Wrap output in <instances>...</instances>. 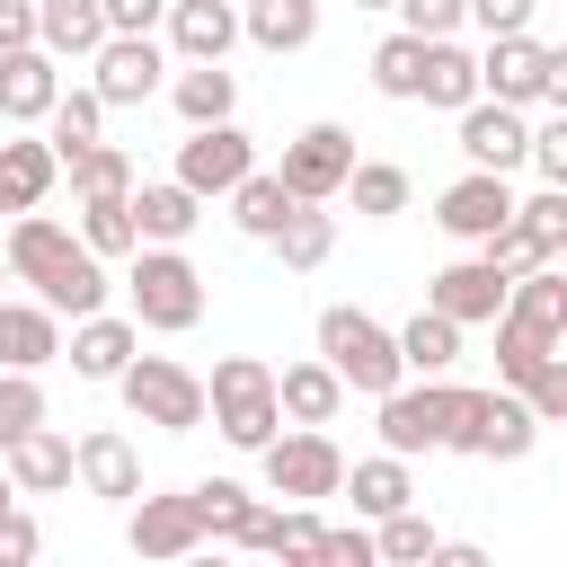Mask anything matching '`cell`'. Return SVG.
<instances>
[{"label":"cell","mask_w":567,"mask_h":567,"mask_svg":"<svg viewBox=\"0 0 567 567\" xmlns=\"http://www.w3.org/2000/svg\"><path fill=\"white\" fill-rule=\"evenodd\" d=\"M461 337H470V328H461L452 310L425 301V310L399 328V354H408V372H452V363H461Z\"/></svg>","instance_id":"obj_37"},{"label":"cell","mask_w":567,"mask_h":567,"mask_svg":"<svg viewBox=\"0 0 567 567\" xmlns=\"http://www.w3.org/2000/svg\"><path fill=\"white\" fill-rule=\"evenodd\" d=\"M106 115H115V106H106V97H97V80H89V89H62V97H53L44 133H53V151H62V159H80L89 142H106Z\"/></svg>","instance_id":"obj_36"},{"label":"cell","mask_w":567,"mask_h":567,"mask_svg":"<svg viewBox=\"0 0 567 567\" xmlns=\"http://www.w3.org/2000/svg\"><path fill=\"white\" fill-rule=\"evenodd\" d=\"M133 221H142V239H168V248H186V230L204 221V195L168 168V177H142L133 186Z\"/></svg>","instance_id":"obj_26"},{"label":"cell","mask_w":567,"mask_h":567,"mask_svg":"<svg viewBox=\"0 0 567 567\" xmlns=\"http://www.w3.org/2000/svg\"><path fill=\"white\" fill-rule=\"evenodd\" d=\"M35 549H44V532H35V514H27V505H9V514H0V567H27Z\"/></svg>","instance_id":"obj_51"},{"label":"cell","mask_w":567,"mask_h":567,"mask_svg":"<svg viewBox=\"0 0 567 567\" xmlns=\"http://www.w3.org/2000/svg\"><path fill=\"white\" fill-rule=\"evenodd\" d=\"M248 44L257 53H310L319 44V0H248Z\"/></svg>","instance_id":"obj_32"},{"label":"cell","mask_w":567,"mask_h":567,"mask_svg":"<svg viewBox=\"0 0 567 567\" xmlns=\"http://www.w3.org/2000/svg\"><path fill=\"white\" fill-rule=\"evenodd\" d=\"M514 230L532 239V257H567V186H540L514 204Z\"/></svg>","instance_id":"obj_44"},{"label":"cell","mask_w":567,"mask_h":567,"mask_svg":"<svg viewBox=\"0 0 567 567\" xmlns=\"http://www.w3.org/2000/svg\"><path fill=\"white\" fill-rule=\"evenodd\" d=\"M372 89H381V97H399V106H416V97H425V35H416V27H399V35H381V44H372Z\"/></svg>","instance_id":"obj_35"},{"label":"cell","mask_w":567,"mask_h":567,"mask_svg":"<svg viewBox=\"0 0 567 567\" xmlns=\"http://www.w3.org/2000/svg\"><path fill=\"white\" fill-rule=\"evenodd\" d=\"M434 558H443V567H487V549H478V540H443Z\"/></svg>","instance_id":"obj_56"},{"label":"cell","mask_w":567,"mask_h":567,"mask_svg":"<svg viewBox=\"0 0 567 567\" xmlns=\"http://www.w3.org/2000/svg\"><path fill=\"white\" fill-rule=\"evenodd\" d=\"M124 301H133V319H142V328L186 337V328L204 319V275H195V257H186V248L142 239V248L124 257Z\"/></svg>","instance_id":"obj_1"},{"label":"cell","mask_w":567,"mask_h":567,"mask_svg":"<svg viewBox=\"0 0 567 567\" xmlns=\"http://www.w3.org/2000/svg\"><path fill=\"white\" fill-rule=\"evenodd\" d=\"M204 540H213V532H204L195 487H177V496H133V505H124V549H133V558H151V567L195 558Z\"/></svg>","instance_id":"obj_9"},{"label":"cell","mask_w":567,"mask_h":567,"mask_svg":"<svg viewBox=\"0 0 567 567\" xmlns=\"http://www.w3.org/2000/svg\"><path fill=\"white\" fill-rule=\"evenodd\" d=\"M532 443H540L532 399H523L514 381H487V390H461V408H452V443H443V452H461V461H523Z\"/></svg>","instance_id":"obj_4"},{"label":"cell","mask_w":567,"mask_h":567,"mask_svg":"<svg viewBox=\"0 0 567 567\" xmlns=\"http://www.w3.org/2000/svg\"><path fill=\"white\" fill-rule=\"evenodd\" d=\"M62 177H71V195H80V204H89V195H133V186H142L124 142H89L80 159H62Z\"/></svg>","instance_id":"obj_38"},{"label":"cell","mask_w":567,"mask_h":567,"mask_svg":"<svg viewBox=\"0 0 567 567\" xmlns=\"http://www.w3.org/2000/svg\"><path fill=\"white\" fill-rule=\"evenodd\" d=\"M133 354H142V319H133V310H89V319H71L62 363H71L80 381H124Z\"/></svg>","instance_id":"obj_16"},{"label":"cell","mask_w":567,"mask_h":567,"mask_svg":"<svg viewBox=\"0 0 567 567\" xmlns=\"http://www.w3.org/2000/svg\"><path fill=\"white\" fill-rule=\"evenodd\" d=\"M221 204H230V230H239V239H275V230L301 213V195L284 186V168H248Z\"/></svg>","instance_id":"obj_25"},{"label":"cell","mask_w":567,"mask_h":567,"mask_svg":"<svg viewBox=\"0 0 567 567\" xmlns=\"http://www.w3.org/2000/svg\"><path fill=\"white\" fill-rule=\"evenodd\" d=\"M470 97H487V89H478V53H470L461 35H425V97H416V106L461 115Z\"/></svg>","instance_id":"obj_31"},{"label":"cell","mask_w":567,"mask_h":567,"mask_svg":"<svg viewBox=\"0 0 567 567\" xmlns=\"http://www.w3.org/2000/svg\"><path fill=\"white\" fill-rule=\"evenodd\" d=\"M540 106H567V44H549V80H540Z\"/></svg>","instance_id":"obj_55"},{"label":"cell","mask_w":567,"mask_h":567,"mask_svg":"<svg viewBox=\"0 0 567 567\" xmlns=\"http://www.w3.org/2000/svg\"><path fill=\"white\" fill-rule=\"evenodd\" d=\"M532 168H540V186H567V106H549V124H532Z\"/></svg>","instance_id":"obj_49"},{"label":"cell","mask_w":567,"mask_h":567,"mask_svg":"<svg viewBox=\"0 0 567 567\" xmlns=\"http://www.w3.org/2000/svg\"><path fill=\"white\" fill-rule=\"evenodd\" d=\"M266 248L284 257V275H319V266L337 257V213H328V204H301V213L266 239Z\"/></svg>","instance_id":"obj_33"},{"label":"cell","mask_w":567,"mask_h":567,"mask_svg":"<svg viewBox=\"0 0 567 567\" xmlns=\"http://www.w3.org/2000/svg\"><path fill=\"white\" fill-rule=\"evenodd\" d=\"M346 496H354V514L363 523H381V514H399V505H416V470H408V452H372V461H346Z\"/></svg>","instance_id":"obj_27"},{"label":"cell","mask_w":567,"mask_h":567,"mask_svg":"<svg viewBox=\"0 0 567 567\" xmlns=\"http://www.w3.org/2000/svg\"><path fill=\"white\" fill-rule=\"evenodd\" d=\"M106 27L115 35H159L168 27V0H106Z\"/></svg>","instance_id":"obj_53"},{"label":"cell","mask_w":567,"mask_h":567,"mask_svg":"<svg viewBox=\"0 0 567 567\" xmlns=\"http://www.w3.org/2000/svg\"><path fill=\"white\" fill-rule=\"evenodd\" d=\"M9 505H18V478H9V461H0V514H9Z\"/></svg>","instance_id":"obj_57"},{"label":"cell","mask_w":567,"mask_h":567,"mask_svg":"<svg viewBox=\"0 0 567 567\" xmlns=\"http://www.w3.org/2000/svg\"><path fill=\"white\" fill-rule=\"evenodd\" d=\"M80 487L106 496V505H133V496H142V452H133V434L89 425V434H80Z\"/></svg>","instance_id":"obj_24"},{"label":"cell","mask_w":567,"mask_h":567,"mask_svg":"<svg viewBox=\"0 0 567 567\" xmlns=\"http://www.w3.org/2000/svg\"><path fill=\"white\" fill-rule=\"evenodd\" d=\"M275 399H284V425H337V408L354 390H346V372L328 354H310V363H284L275 372Z\"/></svg>","instance_id":"obj_22"},{"label":"cell","mask_w":567,"mask_h":567,"mask_svg":"<svg viewBox=\"0 0 567 567\" xmlns=\"http://www.w3.org/2000/svg\"><path fill=\"white\" fill-rule=\"evenodd\" d=\"M106 35H115V27H106V0H35V44H44V53L89 62Z\"/></svg>","instance_id":"obj_28"},{"label":"cell","mask_w":567,"mask_h":567,"mask_svg":"<svg viewBox=\"0 0 567 567\" xmlns=\"http://www.w3.org/2000/svg\"><path fill=\"white\" fill-rule=\"evenodd\" d=\"M346 204H354V221H390V213H408V168H399V159H354Z\"/></svg>","instance_id":"obj_39"},{"label":"cell","mask_w":567,"mask_h":567,"mask_svg":"<svg viewBox=\"0 0 567 567\" xmlns=\"http://www.w3.org/2000/svg\"><path fill=\"white\" fill-rule=\"evenodd\" d=\"M399 27H416V35H461V27H470V0H399Z\"/></svg>","instance_id":"obj_50"},{"label":"cell","mask_w":567,"mask_h":567,"mask_svg":"<svg viewBox=\"0 0 567 567\" xmlns=\"http://www.w3.org/2000/svg\"><path fill=\"white\" fill-rule=\"evenodd\" d=\"M532 9H540V0H470V27H487V35H523Z\"/></svg>","instance_id":"obj_52"},{"label":"cell","mask_w":567,"mask_h":567,"mask_svg":"<svg viewBox=\"0 0 567 567\" xmlns=\"http://www.w3.org/2000/svg\"><path fill=\"white\" fill-rule=\"evenodd\" d=\"M523 399H532V416H540V425H567V346L523 381Z\"/></svg>","instance_id":"obj_48"},{"label":"cell","mask_w":567,"mask_h":567,"mask_svg":"<svg viewBox=\"0 0 567 567\" xmlns=\"http://www.w3.org/2000/svg\"><path fill=\"white\" fill-rule=\"evenodd\" d=\"M319 354L346 372V390H354V399H381V390H399V381H408L399 328H381V319H372V310H354V301H328V310H319Z\"/></svg>","instance_id":"obj_3"},{"label":"cell","mask_w":567,"mask_h":567,"mask_svg":"<svg viewBox=\"0 0 567 567\" xmlns=\"http://www.w3.org/2000/svg\"><path fill=\"white\" fill-rule=\"evenodd\" d=\"M248 168H257V142L239 133V115H230V124H186V142H177V177H186L204 204H221Z\"/></svg>","instance_id":"obj_13"},{"label":"cell","mask_w":567,"mask_h":567,"mask_svg":"<svg viewBox=\"0 0 567 567\" xmlns=\"http://www.w3.org/2000/svg\"><path fill=\"white\" fill-rule=\"evenodd\" d=\"M168 53L177 62H230V44H248L239 0H168Z\"/></svg>","instance_id":"obj_17"},{"label":"cell","mask_w":567,"mask_h":567,"mask_svg":"<svg viewBox=\"0 0 567 567\" xmlns=\"http://www.w3.org/2000/svg\"><path fill=\"white\" fill-rule=\"evenodd\" d=\"M372 540H381V567H425L434 549H443V532L416 514V505H399V514H381L372 523Z\"/></svg>","instance_id":"obj_43"},{"label":"cell","mask_w":567,"mask_h":567,"mask_svg":"<svg viewBox=\"0 0 567 567\" xmlns=\"http://www.w3.org/2000/svg\"><path fill=\"white\" fill-rule=\"evenodd\" d=\"M115 390H124V408H133L142 425H159V434H195V425L213 416V390H204V372H186L177 354H133Z\"/></svg>","instance_id":"obj_5"},{"label":"cell","mask_w":567,"mask_h":567,"mask_svg":"<svg viewBox=\"0 0 567 567\" xmlns=\"http://www.w3.org/2000/svg\"><path fill=\"white\" fill-rule=\"evenodd\" d=\"M540 80H549V44H532V27L523 35H487V53H478V89L487 97L540 106Z\"/></svg>","instance_id":"obj_20"},{"label":"cell","mask_w":567,"mask_h":567,"mask_svg":"<svg viewBox=\"0 0 567 567\" xmlns=\"http://www.w3.org/2000/svg\"><path fill=\"white\" fill-rule=\"evenodd\" d=\"M89 71H97L106 106H142V97H159L177 80V53H168V35H106L89 53Z\"/></svg>","instance_id":"obj_10"},{"label":"cell","mask_w":567,"mask_h":567,"mask_svg":"<svg viewBox=\"0 0 567 567\" xmlns=\"http://www.w3.org/2000/svg\"><path fill=\"white\" fill-rule=\"evenodd\" d=\"M275 168H284V186H292L301 204H337L346 177H354V133H346V124H301Z\"/></svg>","instance_id":"obj_11"},{"label":"cell","mask_w":567,"mask_h":567,"mask_svg":"<svg viewBox=\"0 0 567 567\" xmlns=\"http://www.w3.org/2000/svg\"><path fill=\"white\" fill-rule=\"evenodd\" d=\"M549 354H558V337H540V328H523V319H496V381H514V390H523Z\"/></svg>","instance_id":"obj_45"},{"label":"cell","mask_w":567,"mask_h":567,"mask_svg":"<svg viewBox=\"0 0 567 567\" xmlns=\"http://www.w3.org/2000/svg\"><path fill=\"white\" fill-rule=\"evenodd\" d=\"M319 567H381V540L363 532V514H354V523H328V540H319Z\"/></svg>","instance_id":"obj_47"},{"label":"cell","mask_w":567,"mask_h":567,"mask_svg":"<svg viewBox=\"0 0 567 567\" xmlns=\"http://www.w3.org/2000/svg\"><path fill=\"white\" fill-rule=\"evenodd\" d=\"M319 540H328V523H319V505H301V496L257 505V523H248V549H257V558H319Z\"/></svg>","instance_id":"obj_30"},{"label":"cell","mask_w":567,"mask_h":567,"mask_svg":"<svg viewBox=\"0 0 567 567\" xmlns=\"http://www.w3.org/2000/svg\"><path fill=\"white\" fill-rule=\"evenodd\" d=\"M505 319H523V328H540V337H567V266L549 257V266L514 275V301H505Z\"/></svg>","instance_id":"obj_34"},{"label":"cell","mask_w":567,"mask_h":567,"mask_svg":"<svg viewBox=\"0 0 567 567\" xmlns=\"http://www.w3.org/2000/svg\"><path fill=\"white\" fill-rule=\"evenodd\" d=\"M80 248H89V239H80L71 221H53L44 204H35V213H9V275H18L27 292H44V284H53Z\"/></svg>","instance_id":"obj_15"},{"label":"cell","mask_w":567,"mask_h":567,"mask_svg":"<svg viewBox=\"0 0 567 567\" xmlns=\"http://www.w3.org/2000/svg\"><path fill=\"white\" fill-rule=\"evenodd\" d=\"M452 408H461V381H452V372H408L399 390H381V399H372L381 443H390V452H408V461L452 443Z\"/></svg>","instance_id":"obj_6"},{"label":"cell","mask_w":567,"mask_h":567,"mask_svg":"<svg viewBox=\"0 0 567 567\" xmlns=\"http://www.w3.org/2000/svg\"><path fill=\"white\" fill-rule=\"evenodd\" d=\"M425 301H434V310H452L461 328H496V319H505V301H514V275H505L487 248H470V257H452V266L425 284Z\"/></svg>","instance_id":"obj_14"},{"label":"cell","mask_w":567,"mask_h":567,"mask_svg":"<svg viewBox=\"0 0 567 567\" xmlns=\"http://www.w3.org/2000/svg\"><path fill=\"white\" fill-rule=\"evenodd\" d=\"M53 186H62L53 133H27V124H18V142H0V213H35Z\"/></svg>","instance_id":"obj_21"},{"label":"cell","mask_w":567,"mask_h":567,"mask_svg":"<svg viewBox=\"0 0 567 567\" xmlns=\"http://www.w3.org/2000/svg\"><path fill=\"white\" fill-rule=\"evenodd\" d=\"M80 239H89V248H97L106 266H115V257H133V248H142L133 195H89V204H80Z\"/></svg>","instance_id":"obj_40"},{"label":"cell","mask_w":567,"mask_h":567,"mask_svg":"<svg viewBox=\"0 0 567 567\" xmlns=\"http://www.w3.org/2000/svg\"><path fill=\"white\" fill-rule=\"evenodd\" d=\"M514 177L505 168H461L443 195H434V221H443V239H461V248H487L505 221H514Z\"/></svg>","instance_id":"obj_8"},{"label":"cell","mask_w":567,"mask_h":567,"mask_svg":"<svg viewBox=\"0 0 567 567\" xmlns=\"http://www.w3.org/2000/svg\"><path fill=\"white\" fill-rule=\"evenodd\" d=\"M35 44V0H0V53Z\"/></svg>","instance_id":"obj_54"},{"label":"cell","mask_w":567,"mask_h":567,"mask_svg":"<svg viewBox=\"0 0 567 567\" xmlns=\"http://www.w3.org/2000/svg\"><path fill=\"white\" fill-rule=\"evenodd\" d=\"M452 133H461V159L470 168H532V115L523 106H505V97H470L461 115H452Z\"/></svg>","instance_id":"obj_12"},{"label":"cell","mask_w":567,"mask_h":567,"mask_svg":"<svg viewBox=\"0 0 567 567\" xmlns=\"http://www.w3.org/2000/svg\"><path fill=\"white\" fill-rule=\"evenodd\" d=\"M257 470H266V496H301V505L346 496V452H337L328 425H284V434L257 452Z\"/></svg>","instance_id":"obj_7"},{"label":"cell","mask_w":567,"mask_h":567,"mask_svg":"<svg viewBox=\"0 0 567 567\" xmlns=\"http://www.w3.org/2000/svg\"><path fill=\"white\" fill-rule=\"evenodd\" d=\"M35 425H44V381L0 363V452H9L18 434H35Z\"/></svg>","instance_id":"obj_46"},{"label":"cell","mask_w":567,"mask_h":567,"mask_svg":"<svg viewBox=\"0 0 567 567\" xmlns=\"http://www.w3.org/2000/svg\"><path fill=\"white\" fill-rule=\"evenodd\" d=\"M9 478H18V496H62L71 478H80V443L71 434H53V425H35V434H18L9 452Z\"/></svg>","instance_id":"obj_23"},{"label":"cell","mask_w":567,"mask_h":567,"mask_svg":"<svg viewBox=\"0 0 567 567\" xmlns=\"http://www.w3.org/2000/svg\"><path fill=\"white\" fill-rule=\"evenodd\" d=\"M204 390H213V434L230 452H266L284 434V399H275V363L266 354H221L204 372Z\"/></svg>","instance_id":"obj_2"},{"label":"cell","mask_w":567,"mask_h":567,"mask_svg":"<svg viewBox=\"0 0 567 567\" xmlns=\"http://www.w3.org/2000/svg\"><path fill=\"white\" fill-rule=\"evenodd\" d=\"M195 505H204V532L221 549H248V523H257V496L239 478H195Z\"/></svg>","instance_id":"obj_41"},{"label":"cell","mask_w":567,"mask_h":567,"mask_svg":"<svg viewBox=\"0 0 567 567\" xmlns=\"http://www.w3.org/2000/svg\"><path fill=\"white\" fill-rule=\"evenodd\" d=\"M558 346H567V337H558Z\"/></svg>","instance_id":"obj_60"},{"label":"cell","mask_w":567,"mask_h":567,"mask_svg":"<svg viewBox=\"0 0 567 567\" xmlns=\"http://www.w3.org/2000/svg\"><path fill=\"white\" fill-rule=\"evenodd\" d=\"M53 97H62V53H44V44L0 53V124H44Z\"/></svg>","instance_id":"obj_19"},{"label":"cell","mask_w":567,"mask_h":567,"mask_svg":"<svg viewBox=\"0 0 567 567\" xmlns=\"http://www.w3.org/2000/svg\"><path fill=\"white\" fill-rule=\"evenodd\" d=\"M106 292H115V284H106V257H97V248H80V257H71V266L44 284V301H53L62 319H89V310H106Z\"/></svg>","instance_id":"obj_42"},{"label":"cell","mask_w":567,"mask_h":567,"mask_svg":"<svg viewBox=\"0 0 567 567\" xmlns=\"http://www.w3.org/2000/svg\"><path fill=\"white\" fill-rule=\"evenodd\" d=\"M62 310L44 301V292H27V301H9L0 292V363L9 372H44V363H62Z\"/></svg>","instance_id":"obj_18"},{"label":"cell","mask_w":567,"mask_h":567,"mask_svg":"<svg viewBox=\"0 0 567 567\" xmlns=\"http://www.w3.org/2000/svg\"><path fill=\"white\" fill-rule=\"evenodd\" d=\"M9 284H18V275H9V230H0V292H9Z\"/></svg>","instance_id":"obj_58"},{"label":"cell","mask_w":567,"mask_h":567,"mask_svg":"<svg viewBox=\"0 0 567 567\" xmlns=\"http://www.w3.org/2000/svg\"><path fill=\"white\" fill-rule=\"evenodd\" d=\"M354 9H399V0H354Z\"/></svg>","instance_id":"obj_59"},{"label":"cell","mask_w":567,"mask_h":567,"mask_svg":"<svg viewBox=\"0 0 567 567\" xmlns=\"http://www.w3.org/2000/svg\"><path fill=\"white\" fill-rule=\"evenodd\" d=\"M168 106H177L186 124H230V115H239V71H230V62H177Z\"/></svg>","instance_id":"obj_29"}]
</instances>
